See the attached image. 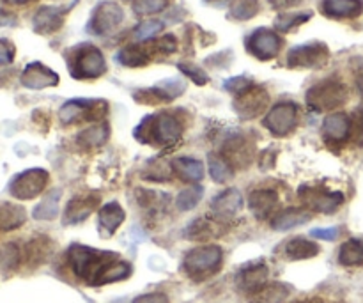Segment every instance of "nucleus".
<instances>
[{
	"label": "nucleus",
	"instance_id": "nucleus-1",
	"mask_svg": "<svg viewBox=\"0 0 363 303\" xmlns=\"http://www.w3.org/2000/svg\"><path fill=\"white\" fill-rule=\"evenodd\" d=\"M133 135L142 144L167 148V145L177 144L181 141V137H183V123L179 121V117L170 112L152 114V116L144 117L138 123Z\"/></svg>",
	"mask_w": 363,
	"mask_h": 303
},
{
	"label": "nucleus",
	"instance_id": "nucleus-2",
	"mask_svg": "<svg viewBox=\"0 0 363 303\" xmlns=\"http://www.w3.org/2000/svg\"><path fill=\"white\" fill-rule=\"evenodd\" d=\"M67 259H69V266L74 275L94 286L103 270L119 258L113 252L96 250L85 245H71L67 250Z\"/></svg>",
	"mask_w": 363,
	"mask_h": 303
},
{
	"label": "nucleus",
	"instance_id": "nucleus-3",
	"mask_svg": "<svg viewBox=\"0 0 363 303\" xmlns=\"http://www.w3.org/2000/svg\"><path fill=\"white\" fill-rule=\"evenodd\" d=\"M67 67L71 77L77 80L99 78L106 71V60L101 50L91 43L73 46L67 53Z\"/></svg>",
	"mask_w": 363,
	"mask_h": 303
},
{
	"label": "nucleus",
	"instance_id": "nucleus-4",
	"mask_svg": "<svg viewBox=\"0 0 363 303\" xmlns=\"http://www.w3.org/2000/svg\"><path fill=\"white\" fill-rule=\"evenodd\" d=\"M350 91L337 78H325L307 91V105L314 112H330L347 101Z\"/></svg>",
	"mask_w": 363,
	"mask_h": 303
},
{
	"label": "nucleus",
	"instance_id": "nucleus-5",
	"mask_svg": "<svg viewBox=\"0 0 363 303\" xmlns=\"http://www.w3.org/2000/svg\"><path fill=\"white\" fill-rule=\"evenodd\" d=\"M223 261V250L218 245L195 247L184 255L183 270L195 280H202L220 270Z\"/></svg>",
	"mask_w": 363,
	"mask_h": 303
},
{
	"label": "nucleus",
	"instance_id": "nucleus-6",
	"mask_svg": "<svg viewBox=\"0 0 363 303\" xmlns=\"http://www.w3.org/2000/svg\"><path fill=\"white\" fill-rule=\"evenodd\" d=\"M330 59V50L325 43L311 41L293 46L287 53V67L291 70H318Z\"/></svg>",
	"mask_w": 363,
	"mask_h": 303
},
{
	"label": "nucleus",
	"instance_id": "nucleus-7",
	"mask_svg": "<svg viewBox=\"0 0 363 303\" xmlns=\"http://www.w3.org/2000/svg\"><path fill=\"white\" fill-rule=\"evenodd\" d=\"M108 110V103L103 99L74 98L64 103L59 110V119L64 124H73L78 121H99Z\"/></svg>",
	"mask_w": 363,
	"mask_h": 303
},
{
	"label": "nucleus",
	"instance_id": "nucleus-8",
	"mask_svg": "<svg viewBox=\"0 0 363 303\" xmlns=\"http://www.w3.org/2000/svg\"><path fill=\"white\" fill-rule=\"evenodd\" d=\"M48 180L50 176L45 169H27L11 180L9 194L20 201H32L43 194Z\"/></svg>",
	"mask_w": 363,
	"mask_h": 303
},
{
	"label": "nucleus",
	"instance_id": "nucleus-9",
	"mask_svg": "<svg viewBox=\"0 0 363 303\" xmlns=\"http://www.w3.org/2000/svg\"><path fill=\"white\" fill-rule=\"evenodd\" d=\"M298 105L293 101L277 103L262 119L266 130L275 137H286L298 126Z\"/></svg>",
	"mask_w": 363,
	"mask_h": 303
},
{
	"label": "nucleus",
	"instance_id": "nucleus-10",
	"mask_svg": "<svg viewBox=\"0 0 363 303\" xmlns=\"http://www.w3.org/2000/svg\"><path fill=\"white\" fill-rule=\"evenodd\" d=\"M301 202L307 206L308 211L325 213V215H332L337 209L342 206L344 194L335 190H326V188H314V187H301L298 190Z\"/></svg>",
	"mask_w": 363,
	"mask_h": 303
},
{
	"label": "nucleus",
	"instance_id": "nucleus-11",
	"mask_svg": "<svg viewBox=\"0 0 363 303\" xmlns=\"http://www.w3.org/2000/svg\"><path fill=\"white\" fill-rule=\"evenodd\" d=\"M124 11L123 7L112 0H103L92 11L89 31L96 35H108L123 23Z\"/></svg>",
	"mask_w": 363,
	"mask_h": 303
},
{
	"label": "nucleus",
	"instance_id": "nucleus-12",
	"mask_svg": "<svg viewBox=\"0 0 363 303\" xmlns=\"http://www.w3.org/2000/svg\"><path fill=\"white\" fill-rule=\"evenodd\" d=\"M282 38L277 31L268 27H259L248 35L247 48L255 59L259 60H272L282 50Z\"/></svg>",
	"mask_w": 363,
	"mask_h": 303
},
{
	"label": "nucleus",
	"instance_id": "nucleus-13",
	"mask_svg": "<svg viewBox=\"0 0 363 303\" xmlns=\"http://www.w3.org/2000/svg\"><path fill=\"white\" fill-rule=\"evenodd\" d=\"M268 103H269V94L264 87L261 85H252L248 87L247 91L240 92L234 99L233 106H234V112L241 117V119L248 121V119H254V117L261 116L264 114V110L268 109Z\"/></svg>",
	"mask_w": 363,
	"mask_h": 303
},
{
	"label": "nucleus",
	"instance_id": "nucleus-14",
	"mask_svg": "<svg viewBox=\"0 0 363 303\" xmlns=\"http://www.w3.org/2000/svg\"><path fill=\"white\" fill-rule=\"evenodd\" d=\"M186 91V85L179 78H170V80H163L160 84L152 85L149 89H140L133 94L135 101L144 103V105H158V103H167L176 99Z\"/></svg>",
	"mask_w": 363,
	"mask_h": 303
},
{
	"label": "nucleus",
	"instance_id": "nucleus-15",
	"mask_svg": "<svg viewBox=\"0 0 363 303\" xmlns=\"http://www.w3.org/2000/svg\"><path fill=\"white\" fill-rule=\"evenodd\" d=\"M59 75L43 62H30L25 66L21 73L20 82L23 87L32 89V91H41L46 87H55L59 84Z\"/></svg>",
	"mask_w": 363,
	"mask_h": 303
},
{
	"label": "nucleus",
	"instance_id": "nucleus-16",
	"mask_svg": "<svg viewBox=\"0 0 363 303\" xmlns=\"http://www.w3.org/2000/svg\"><path fill=\"white\" fill-rule=\"evenodd\" d=\"M243 206V197L238 188H227L222 194L216 195L211 202V215L220 222L234 219Z\"/></svg>",
	"mask_w": 363,
	"mask_h": 303
},
{
	"label": "nucleus",
	"instance_id": "nucleus-17",
	"mask_svg": "<svg viewBox=\"0 0 363 303\" xmlns=\"http://www.w3.org/2000/svg\"><path fill=\"white\" fill-rule=\"evenodd\" d=\"M67 7H57V6H43L35 11L34 18H32V28L34 32L41 35L53 34L59 31L64 25V16H66Z\"/></svg>",
	"mask_w": 363,
	"mask_h": 303
},
{
	"label": "nucleus",
	"instance_id": "nucleus-18",
	"mask_svg": "<svg viewBox=\"0 0 363 303\" xmlns=\"http://www.w3.org/2000/svg\"><path fill=\"white\" fill-rule=\"evenodd\" d=\"M351 131H353V121L344 112L328 114L323 121V137H325V141L333 142V144L346 142L350 138Z\"/></svg>",
	"mask_w": 363,
	"mask_h": 303
},
{
	"label": "nucleus",
	"instance_id": "nucleus-19",
	"mask_svg": "<svg viewBox=\"0 0 363 303\" xmlns=\"http://www.w3.org/2000/svg\"><path fill=\"white\" fill-rule=\"evenodd\" d=\"M268 277L269 270L264 263H250L248 266H243L238 273V286L248 293H255L268 284Z\"/></svg>",
	"mask_w": 363,
	"mask_h": 303
},
{
	"label": "nucleus",
	"instance_id": "nucleus-20",
	"mask_svg": "<svg viewBox=\"0 0 363 303\" xmlns=\"http://www.w3.org/2000/svg\"><path fill=\"white\" fill-rule=\"evenodd\" d=\"M222 156L233 167H245L252 158L250 141H247V138L241 137V135H233V137H229L225 141Z\"/></svg>",
	"mask_w": 363,
	"mask_h": 303
},
{
	"label": "nucleus",
	"instance_id": "nucleus-21",
	"mask_svg": "<svg viewBox=\"0 0 363 303\" xmlns=\"http://www.w3.org/2000/svg\"><path fill=\"white\" fill-rule=\"evenodd\" d=\"M321 13L328 18H358L363 13V0H323Z\"/></svg>",
	"mask_w": 363,
	"mask_h": 303
},
{
	"label": "nucleus",
	"instance_id": "nucleus-22",
	"mask_svg": "<svg viewBox=\"0 0 363 303\" xmlns=\"http://www.w3.org/2000/svg\"><path fill=\"white\" fill-rule=\"evenodd\" d=\"M99 199L96 197H74L67 202L66 213H64V224L66 226H74L84 220L89 219L92 211H94L96 204Z\"/></svg>",
	"mask_w": 363,
	"mask_h": 303
},
{
	"label": "nucleus",
	"instance_id": "nucleus-23",
	"mask_svg": "<svg viewBox=\"0 0 363 303\" xmlns=\"http://www.w3.org/2000/svg\"><path fill=\"white\" fill-rule=\"evenodd\" d=\"M170 169L177 174L183 181L186 183H195L204 177V163L201 160L188 158V156H179V158H174L170 162Z\"/></svg>",
	"mask_w": 363,
	"mask_h": 303
},
{
	"label": "nucleus",
	"instance_id": "nucleus-24",
	"mask_svg": "<svg viewBox=\"0 0 363 303\" xmlns=\"http://www.w3.org/2000/svg\"><path fill=\"white\" fill-rule=\"evenodd\" d=\"M277 202H279L277 192L268 190V188H259V190L252 192L250 197H248V208L257 219H264L275 209Z\"/></svg>",
	"mask_w": 363,
	"mask_h": 303
},
{
	"label": "nucleus",
	"instance_id": "nucleus-25",
	"mask_svg": "<svg viewBox=\"0 0 363 303\" xmlns=\"http://www.w3.org/2000/svg\"><path fill=\"white\" fill-rule=\"evenodd\" d=\"M149 60H151V52L149 48H145L140 43H133V45H128L124 48L119 50L117 53V62L124 67H142L147 66Z\"/></svg>",
	"mask_w": 363,
	"mask_h": 303
},
{
	"label": "nucleus",
	"instance_id": "nucleus-26",
	"mask_svg": "<svg viewBox=\"0 0 363 303\" xmlns=\"http://www.w3.org/2000/svg\"><path fill=\"white\" fill-rule=\"evenodd\" d=\"M284 254L291 261H303V259L315 258L319 254V245L315 241L307 240V238H293L284 247Z\"/></svg>",
	"mask_w": 363,
	"mask_h": 303
},
{
	"label": "nucleus",
	"instance_id": "nucleus-27",
	"mask_svg": "<svg viewBox=\"0 0 363 303\" xmlns=\"http://www.w3.org/2000/svg\"><path fill=\"white\" fill-rule=\"evenodd\" d=\"M311 220V211L301 208H289L280 211L275 219L272 220V227L275 231H291L294 227H300Z\"/></svg>",
	"mask_w": 363,
	"mask_h": 303
},
{
	"label": "nucleus",
	"instance_id": "nucleus-28",
	"mask_svg": "<svg viewBox=\"0 0 363 303\" xmlns=\"http://www.w3.org/2000/svg\"><path fill=\"white\" fill-rule=\"evenodd\" d=\"M124 219H126V213L121 208L119 202H108V204L103 206L98 213L99 227H101L106 234L116 233V231L123 226Z\"/></svg>",
	"mask_w": 363,
	"mask_h": 303
},
{
	"label": "nucleus",
	"instance_id": "nucleus-29",
	"mask_svg": "<svg viewBox=\"0 0 363 303\" xmlns=\"http://www.w3.org/2000/svg\"><path fill=\"white\" fill-rule=\"evenodd\" d=\"M27 220V213L21 206L13 202H0V229L14 231L23 226Z\"/></svg>",
	"mask_w": 363,
	"mask_h": 303
},
{
	"label": "nucleus",
	"instance_id": "nucleus-30",
	"mask_svg": "<svg viewBox=\"0 0 363 303\" xmlns=\"http://www.w3.org/2000/svg\"><path fill=\"white\" fill-rule=\"evenodd\" d=\"M289 294L291 287L286 284H266L261 290L255 291L254 297H252V303H284L289 298Z\"/></svg>",
	"mask_w": 363,
	"mask_h": 303
},
{
	"label": "nucleus",
	"instance_id": "nucleus-31",
	"mask_svg": "<svg viewBox=\"0 0 363 303\" xmlns=\"http://www.w3.org/2000/svg\"><path fill=\"white\" fill-rule=\"evenodd\" d=\"M110 137V130H108V124L105 123H99L94 124L91 128H85L82 130L80 133L77 135V142L84 148H99V145L105 144Z\"/></svg>",
	"mask_w": 363,
	"mask_h": 303
},
{
	"label": "nucleus",
	"instance_id": "nucleus-32",
	"mask_svg": "<svg viewBox=\"0 0 363 303\" xmlns=\"http://www.w3.org/2000/svg\"><path fill=\"white\" fill-rule=\"evenodd\" d=\"M131 275V265L126 261H119L116 259L113 263H110L105 270H103L101 275L98 277L94 286H105V284L119 282V280L128 279Z\"/></svg>",
	"mask_w": 363,
	"mask_h": 303
},
{
	"label": "nucleus",
	"instance_id": "nucleus-33",
	"mask_svg": "<svg viewBox=\"0 0 363 303\" xmlns=\"http://www.w3.org/2000/svg\"><path fill=\"white\" fill-rule=\"evenodd\" d=\"M62 192L60 190H52L32 211V216L35 220H53L59 213V201Z\"/></svg>",
	"mask_w": 363,
	"mask_h": 303
},
{
	"label": "nucleus",
	"instance_id": "nucleus-34",
	"mask_svg": "<svg viewBox=\"0 0 363 303\" xmlns=\"http://www.w3.org/2000/svg\"><path fill=\"white\" fill-rule=\"evenodd\" d=\"M339 263L342 266L363 265V240H347L339 250Z\"/></svg>",
	"mask_w": 363,
	"mask_h": 303
},
{
	"label": "nucleus",
	"instance_id": "nucleus-35",
	"mask_svg": "<svg viewBox=\"0 0 363 303\" xmlns=\"http://www.w3.org/2000/svg\"><path fill=\"white\" fill-rule=\"evenodd\" d=\"M209 165V174H211V180L215 183H227V181L233 180L234 176V167L227 162L223 156L220 155H209L208 158Z\"/></svg>",
	"mask_w": 363,
	"mask_h": 303
},
{
	"label": "nucleus",
	"instance_id": "nucleus-36",
	"mask_svg": "<svg viewBox=\"0 0 363 303\" xmlns=\"http://www.w3.org/2000/svg\"><path fill=\"white\" fill-rule=\"evenodd\" d=\"M202 195H204V188H202L201 184H191V187L184 188V190H181L179 194H177V209H179V211H191L194 208H197Z\"/></svg>",
	"mask_w": 363,
	"mask_h": 303
},
{
	"label": "nucleus",
	"instance_id": "nucleus-37",
	"mask_svg": "<svg viewBox=\"0 0 363 303\" xmlns=\"http://www.w3.org/2000/svg\"><path fill=\"white\" fill-rule=\"evenodd\" d=\"M259 11H261L259 0H234L233 6H230L229 16L238 21H247L252 20Z\"/></svg>",
	"mask_w": 363,
	"mask_h": 303
},
{
	"label": "nucleus",
	"instance_id": "nucleus-38",
	"mask_svg": "<svg viewBox=\"0 0 363 303\" xmlns=\"http://www.w3.org/2000/svg\"><path fill=\"white\" fill-rule=\"evenodd\" d=\"M312 18V11H303V13H286L280 14L275 20V31L277 32H289L298 25L305 23Z\"/></svg>",
	"mask_w": 363,
	"mask_h": 303
},
{
	"label": "nucleus",
	"instance_id": "nucleus-39",
	"mask_svg": "<svg viewBox=\"0 0 363 303\" xmlns=\"http://www.w3.org/2000/svg\"><path fill=\"white\" fill-rule=\"evenodd\" d=\"M20 265V248L14 243H6L0 247V273L13 272Z\"/></svg>",
	"mask_w": 363,
	"mask_h": 303
},
{
	"label": "nucleus",
	"instance_id": "nucleus-40",
	"mask_svg": "<svg viewBox=\"0 0 363 303\" xmlns=\"http://www.w3.org/2000/svg\"><path fill=\"white\" fill-rule=\"evenodd\" d=\"M165 23L162 20H145L142 23H138L133 31V38L137 39L138 43H145L149 39L155 38L156 34L163 31Z\"/></svg>",
	"mask_w": 363,
	"mask_h": 303
},
{
	"label": "nucleus",
	"instance_id": "nucleus-41",
	"mask_svg": "<svg viewBox=\"0 0 363 303\" xmlns=\"http://www.w3.org/2000/svg\"><path fill=\"white\" fill-rule=\"evenodd\" d=\"M169 6V0H133V11L138 16H151L162 13Z\"/></svg>",
	"mask_w": 363,
	"mask_h": 303
},
{
	"label": "nucleus",
	"instance_id": "nucleus-42",
	"mask_svg": "<svg viewBox=\"0 0 363 303\" xmlns=\"http://www.w3.org/2000/svg\"><path fill=\"white\" fill-rule=\"evenodd\" d=\"M177 70H179L184 77H188L191 82H194V84H197V85H206L209 82L208 73H206L202 67H199L197 64H194V62H179L177 64Z\"/></svg>",
	"mask_w": 363,
	"mask_h": 303
},
{
	"label": "nucleus",
	"instance_id": "nucleus-43",
	"mask_svg": "<svg viewBox=\"0 0 363 303\" xmlns=\"http://www.w3.org/2000/svg\"><path fill=\"white\" fill-rule=\"evenodd\" d=\"M254 85V80H250L248 77H233L229 78V80L223 82V89L229 92H233V94H240V92L247 91L248 87H252Z\"/></svg>",
	"mask_w": 363,
	"mask_h": 303
},
{
	"label": "nucleus",
	"instance_id": "nucleus-44",
	"mask_svg": "<svg viewBox=\"0 0 363 303\" xmlns=\"http://www.w3.org/2000/svg\"><path fill=\"white\" fill-rule=\"evenodd\" d=\"M152 50L160 53H165V55H170L177 50V39L174 34H165L158 39V41L152 43Z\"/></svg>",
	"mask_w": 363,
	"mask_h": 303
},
{
	"label": "nucleus",
	"instance_id": "nucleus-45",
	"mask_svg": "<svg viewBox=\"0 0 363 303\" xmlns=\"http://www.w3.org/2000/svg\"><path fill=\"white\" fill-rule=\"evenodd\" d=\"M14 59V45L7 39H0V66H7Z\"/></svg>",
	"mask_w": 363,
	"mask_h": 303
},
{
	"label": "nucleus",
	"instance_id": "nucleus-46",
	"mask_svg": "<svg viewBox=\"0 0 363 303\" xmlns=\"http://www.w3.org/2000/svg\"><path fill=\"white\" fill-rule=\"evenodd\" d=\"M339 227H326V229H312L311 236L325 241H335L339 238Z\"/></svg>",
	"mask_w": 363,
	"mask_h": 303
},
{
	"label": "nucleus",
	"instance_id": "nucleus-47",
	"mask_svg": "<svg viewBox=\"0 0 363 303\" xmlns=\"http://www.w3.org/2000/svg\"><path fill=\"white\" fill-rule=\"evenodd\" d=\"M131 303H169V297L163 293H145L135 298Z\"/></svg>",
	"mask_w": 363,
	"mask_h": 303
},
{
	"label": "nucleus",
	"instance_id": "nucleus-48",
	"mask_svg": "<svg viewBox=\"0 0 363 303\" xmlns=\"http://www.w3.org/2000/svg\"><path fill=\"white\" fill-rule=\"evenodd\" d=\"M13 25H16V16L0 9V27H13Z\"/></svg>",
	"mask_w": 363,
	"mask_h": 303
},
{
	"label": "nucleus",
	"instance_id": "nucleus-49",
	"mask_svg": "<svg viewBox=\"0 0 363 303\" xmlns=\"http://www.w3.org/2000/svg\"><path fill=\"white\" fill-rule=\"evenodd\" d=\"M2 2H6V4H11V6H23V4L34 2V0H2Z\"/></svg>",
	"mask_w": 363,
	"mask_h": 303
},
{
	"label": "nucleus",
	"instance_id": "nucleus-50",
	"mask_svg": "<svg viewBox=\"0 0 363 303\" xmlns=\"http://www.w3.org/2000/svg\"><path fill=\"white\" fill-rule=\"evenodd\" d=\"M357 84H358V89H360L362 91V94H363V71L360 75H358V78H357Z\"/></svg>",
	"mask_w": 363,
	"mask_h": 303
},
{
	"label": "nucleus",
	"instance_id": "nucleus-51",
	"mask_svg": "<svg viewBox=\"0 0 363 303\" xmlns=\"http://www.w3.org/2000/svg\"><path fill=\"white\" fill-rule=\"evenodd\" d=\"M209 2H215V4H220V2H223V0H209Z\"/></svg>",
	"mask_w": 363,
	"mask_h": 303
}]
</instances>
